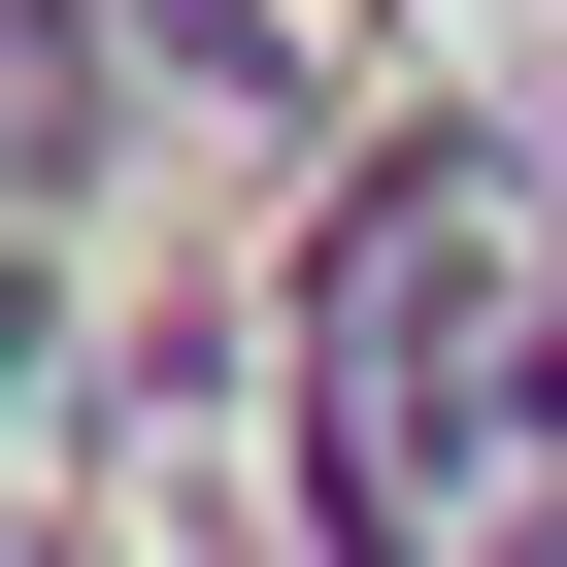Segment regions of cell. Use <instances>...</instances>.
Here are the masks:
<instances>
[{"instance_id":"1","label":"cell","mask_w":567,"mask_h":567,"mask_svg":"<svg viewBox=\"0 0 567 567\" xmlns=\"http://www.w3.org/2000/svg\"><path fill=\"white\" fill-rule=\"evenodd\" d=\"M334 401L401 434V501H534V434H567V267H534V200H401V267L334 301Z\"/></svg>"}]
</instances>
